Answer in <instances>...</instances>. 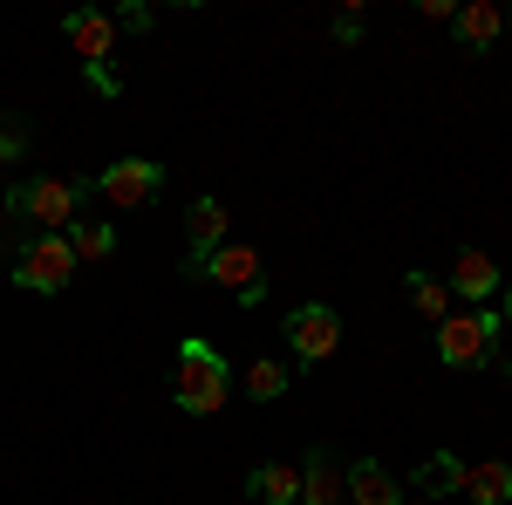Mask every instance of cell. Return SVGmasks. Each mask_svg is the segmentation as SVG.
<instances>
[{
    "instance_id": "603a6c76",
    "label": "cell",
    "mask_w": 512,
    "mask_h": 505,
    "mask_svg": "<svg viewBox=\"0 0 512 505\" xmlns=\"http://www.w3.org/2000/svg\"><path fill=\"white\" fill-rule=\"evenodd\" d=\"M14 157H21V130H14V123H0V164H14Z\"/></svg>"
},
{
    "instance_id": "4316f807",
    "label": "cell",
    "mask_w": 512,
    "mask_h": 505,
    "mask_svg": "<svg viewBox=\"0 0 512 505\" xmlns=\"http://www.w3.org/2000/svg\"><path fill=\"white\" fill-rule=\"evenodd\" d=\"M506 21H512V14H506Z\"/></svg>"
},
{
    "instance_id": "7c38bea8",
    "label": "cell",
    "mask_w": 512,
    "mask_h": 505,
    "mask_svg": "<svg viewBox=\"0 0 512 505\" xmlns=\"http://www.w3.org/2000/svg\"><path fill=\"white\" fill-rule=\"evenodd\" d=\"M451 28H458V41H465V48H492V41L506 35V14H499V7H492V0H465V7H458V14H451Z\"/></svg>"
},
{
    "instance_id": "e0dca14e",
    "label": "cell",
    "mask_w": 512,
    "mask_h": 505,
    "mask_svg": "<svg viewBox=\"0 0 512 505\" xmlns=\"http://www.w3.org/2000/svg\"><path fill=\"white\" fill-rule=\"evenodd\" d=\"M403 294H410V308L424 314V321H444L451 314V287L431 280V273H403Z\"/></svg>"
},
{
    "instance_id": "5b68a950",
    "label": "cell",
    "mask_w": 512,
    "mask_h": 505,
    "mask_svg": "<svg viewBox=\"0 0 512 505\" xmlns=\"http://www.w3.org/2000/svg\"><path fill=\"white\" fill-rule=\"evenodd\" d=\"M198 273H205V280H219L239 308H260V301H267V273H260V253H253V246H219Z\"/></svg>"
},
{
    "instance_id": "ac0fdd59",
    "label": "cell",
    "mask_w": 512,
    "mask_h": 505,
    "mask_svg": "<svg viewBox=\"0 0 512 505\" xmlns=\"http://www.w3.org/2000/svg\"><path fill=\"white\" fill-rule=\"evenodd\" d=\"M410 478H417V492H431V499H444V492H458V478H465V465H458L451 451H431V458H424V465L410 471Z\"/></svg>"
},
{
    "instance_id": "3957f363",
    "label": "cell",
    "mask_w": 512,
    "mask_h": 505,
    "mask_svg": "<svg viewBox=\"0 0 512 505\" xmlns=\"http://www.w3.org/2000/svg\"><path fill=\"white\" fill-rule=\"evenodd\" d=\"M14 280L28 287V294H62L69 280H76V253H69V239L62 233H35L14 246Z\"/></svg>"
},
{
    "instance_id": "ba28073f",
    "label": "cell",
    "mask_w": 512,
    "mask_h": 505,
    "mask_svg": "<svg viewBox=\"0 0 512 505\" xmlns=\"http://www.w3.org/2000/svg\"><path fill=\"white\" fill-rule=\"evenodd\" d=\"M62 35H69V48L82 55V69H89V62H110L117 21H110V14H96V7H82V14H69V21H62Z\"/></svg>"
},
{
    "instance_id": "8992f818",
    "label": "cell",
    "mask_w": 512,
    "mask_h": 505,
    "mask_svg": "<svg viewBox=\"0 0 512 505\" xmlns=\"http://www.w3.org/2000/svg\"><path fill=\"white\" fill-rule=\"evenodd\" d=\"M96 192L110 198V205H123V212H144V205L164 192V164L123 157V164H110V171H96Z\"/></svg>"
},
{
    "instance_id": "277c9868",
    "label": "cell",
    "mask_w": 512,
    "mask_h": 505,
    "mask_svg": "<svg viewBox=\"0 0 512 505\" xmlns=\"http://www.w3.org/2000/svg\"><path fill=\"white\" fill-rule=\"evenodd\" d=\"M492 335H499V314H444L437 321V362L444 369H485Z\"/></svg>"
},
{
    "instance_id": "4fadbf2b",
    "label": "cell",
    "mask_w": 512,
    "mask_h": 505,
    "mask_svg": "<svg viewBox=\"0 0 512 505\" xmlns=\"http://www.w3.org/2000/svg\"><path fill=\"white\" fill-rule=\"evenodd\" d=\"M458 492H465L472 505H512V465H499V458H485V465H465Z\"/></svg>"
},
{
    "instance_id": "484cf974",
    "label": "cell",
    "mask_w": 512,
    "mask_h": 505,
    "mask_svg": "<svg viewBox=\"0 0 512 505\" xmlns=\"http://www.w3.org/2000/svg\"><path fill=\"white\" fill-rule=\"evenodd\" d=\"M403 505H424V499H403Z\"/></svg>"
},
{
    "instance_id": "9c48e42d",
    "label": "cell",
    "mask_w": 512,
    "mask_h": 505,
    "mask_svg": "<svg viewBox=\"0 0 512 505\" xmlns=\"http://www.w3.org/2000/svg\"><path fill=\"white\" fill-rule=\"evenodd\" d=\"M185 246H192V267H205L226 246V205L219 198H198L192 212H185Z\"/></svg>"
},
{
    "instance_id": "7402d4cb",
    "label": "cell",
    "mask_w": 512,
    "mask_h": 505,
    "mask_svg": "<svg viewBox=\"0 0 512 505\" xmlns=\"http://www.w3.org/2000/svg\"><path fill=\"white\" fill-rule=\"evenodd\" d=\"M117 28H130V35H144V28H151V7H123V14H117Z\"/></svg>"
},
{
    "instance_id": "ffe728a7",
    "label": "cell",
    "mask_w": 512,
    "mask_h": 505,
    "mask_svg": "<svg viewBox=\"0 0 512 505\" xmlns=\"http://www.w3.org/2000/svg\"><path fill=\"white\" fill-rule=\"evenodd\" d=\"M89 89H103V96H117V89H123V76L110 69V62H89Z\"/></svg>"
},
{
    "instance_id": "30bf717a",
    "label": "cell",
    "mask_w": 512,
    "mask_h": 505,
    "mask_svg": "<svg viewBox=\"0 0 512 505\" xmlns=\"http://www.w3.org/2000/svg\"><path fill=\"white\" fill-rule=\"evenodd\" d=\"M342 478H349L355 505H403V485H396V471L383 465V458H355Z\"/></svg>"
},
{
    "instance_id": "5bb4252c",
    "label": "cell",
    "mask_w": 512,
    "mask_h": 505,
    "mask_svg": "<svg viewBox=\"0 0 512 505\" xmlns=\"http://www.w3.org/2000/svg\"><path fill=\"white\" fill-rule=\"evenodd\" d=\"M246 492L260 505H301V465H253V478H246Z\"/></svg>"
},
{
    "instance_id": "44dd1931",
    "label": "cell",
    "mask_w": 512,
    "mask_h": 505,
    "mask_svg": "<svg viewBox=\"0 0 512 505\" xmlns=\"http://www.w3.org/2000/svg\"><path fill=\"white\" fill-rule=\"evenodd\" d=\"M335 41H362V7H342L335 14Z\"/></svg>"
},
{
    "instance_id": "8fae6325",
    "label": "cell",
    "mask_w": 512,
    "mask_h": 505,
    "mask_svg": "<svg viewBox=\"0 0 512 505\" xmlns=\"http://www.w3.org/2000/svg\"><path fill=\"white\" fill-rule=\"evenodd\" d=\"M342 492H349L342 465H335L328 451H308V458H301V505H342Z\"/></svg>"
},
{
    "instance_id": "d6986e66",
    "label": "cell",
    "mask_w": 512,
    "mask_h": 505,
    "mask_svg": "<svg viewBox=\"0 0 512 505\" xmlns=\"http://www.w3.org/2000/svg\"><path fill=\"white\" fill-rule=\"evenodd\" d=\"M246 396H253V403L287 396V369H280V362H253V369H246Z\"/></svg>"
},
{
    "instance_id": "6da1fadb",
    "label": "cell",
    "mask_w": 512,
    "mask_h": 505,
    "mask_svg": "<svg viewBox=\"0 0 512 505\" xmlns=\"http://www.w3.org/2000/svg\"><path fill=\"white\" fill-rule=\"evenodd\" d=\"M226 389H233V369H226V355L212 349V342H198V335H185L178 342V410L185 417H219L226 410Z\"/></svg>"
},
{
    "instance_id": "d4e9b609",
    "label": "cell",
    "mask_w": 512,
    "mask_h": 505,
    "mask_svg": "<svg viewBox=\"0 0 512 505\" xmlns=\"http://www.w3.org/2000/svg\"><path fill=\"white\" fill-rule=\"evenodd\" d=\"M0 205H7V185H0Z\"/></svg>"
},
{
    "instance_id": "9a60e30c",
    "label": "cell",
    "mask_w": 512,
    "mask_h": 505,
    "mask_svg": "<svg viewBox=\"0 0 512 505\" xmlns=\"http://www.w3.org/2000/svg\"><path fill=\"white\" fill-rule=\"evenodd\" d=\"M492 287H499V267H492V253L465 246V253H458V267H451V294H465V301H492Z\"/></svg>"
},
{
    "instance_id": "7a4b0ae2",
    "label": "cell",
    "mask_w": 512,
    "mask_h": 505,
    "mask_svg": "<svg viewBox=\"0 0 512 505\" xmlns=\"http://www.w3.org/2000/svg\"><path fill=\"white\" fill-rule=\"evenodd\" d=\"M89 192H96V185H76V178H28V185L7 192V205H14L21 219H35L41 233H69Z\"/></svg>"
},
{
    "instance_id": "2e32d148",
    "label": "cell",
    "mask_w": 512,
    "mask_h": 505,
    "mask_svg": "<svg viewBox=\"0 0 512 505\" xmlns=\"http://www.w3.org/2000/svg\"><path fill=\"white\" fill-rule=\"evenodd\" d=\"M69 253H76V267L82 260H110V253H117V233H110V219H76V226H69Z\"/></svg>"
},
{
    "instance_id": "cb8c5ba5",
    "label": "cell",
    "mask_w": 512,
    "mask_h": 505,
    "mask_svg": "<svg viewBox=\"0 0 512 505\" xmlns=\"http://www.w3.org/2000/svg\"><path fill=\"white\" fill-rule=\"evenodd\" d=\"M506 321H512V273H506Z\"/></svg>"
},
{
    "instance_id": "52a82bcc",
    "label": "cell",
    "mask_w": 512,
    "mask_h": 505,
    "mask_svg": "<svg viewBox=\"0 0 512 505\" xmlns=\"http://www.w3.org/2000/svg\"><path fill=\"white\" fill-rule=\"evenodd\" d=\"M335 342H342V314H335V308L308 301V308L287 314V349L301 355V362H328V355H335Z\"/></svg>"
}]
</instances>
